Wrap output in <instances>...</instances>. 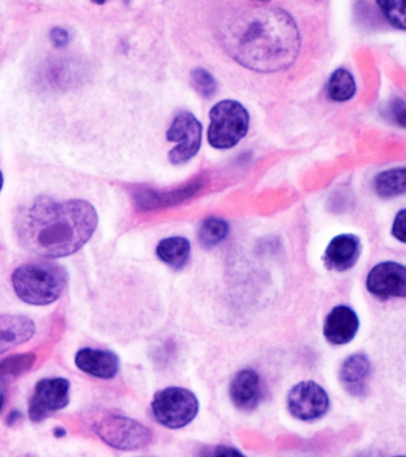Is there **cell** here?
Segmentation results:
<instances>
[{"label": "cell", "mask_w": 406, "mask_h": 457, "mask_svg": "<svg viewBox=\"0 0 406 457\" xmlns=\"http://www.w3.org/2000/svg\"><path fill=\"white\" fill-rule=\"evenodd\" d=\"M208 139L217 149H230L247 135L249 114L244 106L235 100H222L210 111Z\"/></svg>", "instance_id": "4"}, {"label": "cell", "mask_w": 406, "mask_h": 457, "mask_svg": "<svg viewBox=\"0 0 406 457\" xmlns=\"http://www.w3.org/2000/svg\"><path fill=\"white\" fill-rule=\"evenodd\" d=\"M21 418V413L19 411H12V413L9 414L8 417V424L12 425L15 424L17 420H19Z\"/></svg>", "instance_id": "27"}, {"label": "cell", "mask_w": 406, "mask_h": 457, "mask_svg": "<svg viewBox=\"0 0 406 457\" xmlns=\"http://www.w3.org/2000/svg\"><path fill=\"white\" fill-rule=\"evenodd\" d=\"M374 188L377 195L385 196V198L402 195L405 192L404 168L385 170L377 175L376 180H374Z\"/></svg>", "instance_id": "19"}, {"label": "cell", "mask_w": 406, "mask_h": 457, "mask_svg": "<svg viewBox=\"0 0 406 457\" xmlns=\"http://www.w3.org/2000/svg\"><path fill=\"white\" fill-rule=\"evenodd\" d=\"M288 411L302 421H312L326 416L330 407L326 389L315 381H302L291 389L287 396Z\"/></svg>", "instance_id": "7"}, {"label": "cell", "mask_w": 406, "mask_h": 457, "mask_svg": "<svg viewBox=\"0 0 406 457\" xmlns=\"http://www.w3.org/2000/svg\"><path fill=\"white\" fill-rule=\"evenodd\" d=\"M56 437H62V436L66 435V431H63L62 428H55L54 432Z\"/></svg>", "instance_id": "29"}, {"label": "cell", "mask_w": 406, "mask_h": 457, "mask_svg": "<svg viewBox=\"0 0 406 457\" xmlns=\"http://www.w3.org/2000/svg\"><path fill=\"white\" fill-rule=\"evenodd\" d=\"M37 331L30 318L0 314V355L33 338Z\"/></svg>", "instance_id": "15"}, {"label": "cell", "mask_w": 406, "mask_h": 457, "mask_svg": "<svg viewBox=\"0 0 406 457\" xmlns=\"http://www.w3.org/2000/svg\"><path fill=\"white\" fill-rule=\"evenodd\" d=\"M224 39L235 60L260 71L290 66L301 46L294 20L278 7L242 11L226 25Z\"/></svg>", "instance_id": "2"}, {"label": "cell", "mask_w": 406, "mask_h": 457, "mask_svg": "<svg viewBox=\"0 0 406 457\" xmlns=\"http://www.w3.org/2000/svg\"><path fill=\"white\" fill-rule=\"evenodd\" d=\"M361 242L355 235H338L331 239L324 253V263L331 270L345 271L358 262Z\"/></svg>", "instance_id": "13"}, {"label": "cell", "mask_w": 406, "mask_h": 457, "mask_svg": "<svg viewBox=\"0 0 406 457\" xmlns=\"http://www.w3.org/2000/svg\"><path fill=\"white\" fill-rule=\"evenodd\" d=\"M212 457H245L240 450L234 446L220 445L217 446Z\"/></svg>", "instance_id": "26"}, {"label": "cell", "mask_w": 406, "mask_h": 457, "mask_svg": "<svg viewBox=\"0 0 406 457\" xmlns=\"http://www.w3.org/2000/svg\"><path fill=\"white\" fill-rule=\"evenodd\" d=\"M37 356L34 353H23V355H13L0 362V377L3 375H19L29 370L34 366Z\"/></svg>", "instance_id": "21"}, {"label": "cell", "mask_w": 406, "mask_h": 457, "mask_svg": "<svg viewBox=\"0 0 406 457\" xmlns=\"http://www.w3.org/2000/svg\"><path fill=\"white\" fill-rule=\"evenodd\" d=\"M152 410L160 424L176 430L186 427L197 417L199 402L190 389L167 387L156 393Z\"/></svg>", "instance_id": "5"}, {"label": "cell", "mask_w": 406, "mask_h": 457, "mask_svg": "<svg viewBox=\"0 0 406 457\" xmlns=\"http://www.w3.org/2000/svg\"><path fill=\"white\" fill-rule=\"evenodd\" d=\"M367 289L377 299L404 298L406 295V270L401 263L381 262L369 271Z\"/></svg>", "instance_id": "10"}, {"label": "cell", "mask_w": 406, "mask_h": 457, "mask_svg": "<svg viewBox=\"0 0 406 457\" xmlns=\"http://www.w3.org/2000/svg\"><path fill=\"white\" fill-rule=\"evenodd\" d=\"M4 400H5L4 391H3L2 388H0V410H2L3 405H4Z\"/></svg>", "instance_id": "28"}, {"label": "cell", "mask_w": 406, "mask_h": 457, "mask_svg": "<svg viewBox=\"0 0 406 457\" xmlns=\"http://www.w3.org/2000/svg\"><path fill=\"white\" fill-rule=\"evenodd\" d=\"M192 84L195 88L205 98H211L215 95L217 85L212 75L204 70L192 71Z\"/></svg>", "instance_id": "23"}, {"label": "cell", "mask_w": 406, "mask_h": 457, "mask_svg": "<svg viewBox=\"0 0 406 457\" xmlns=\"http://www.w3.org/2000/svg\"><path fill=\"white\" fill-rule=\"evenodd\" d=\"M395 457H405V456H395Z\"/></svg>", "instance_id": "31"}, {"label": "cell", "mask_w": 406, "mask_h": 457, "mask_svg": "<svg viewBox=\"0 0 406 457\" xmlns=\"http://www.w3.org/2000/svg\"><path fill=\"white\" fill-rule=\"evenodd\" d=\"M191 243L180 236L162 239L156 246V255L169 266L183 268L190 259Z\"/></svg>", "instance_id": "17"}, {"label": "cell", "mask_w": 406, "mask_h": 457, "mask_svg": "<svg viewBox=\"0 0 406 457\" xmlns=\"http://www.w3.org/2000/svg\"><path fill=\"white\" fill-rule=\"evenodd\" d=\"M49 36H51V41L56 48H63V46L69 45L70 32L63 28H53Z\"/></svg>", "instance_id": "24"}, {"label": "cell", "mask_w": 406, "mask_h": 457, "mask_svg": "<svg viewBox=\"0 0 406 457\" xmlns=\"http://www.w3.org/2000/svg\"><path fill=\"white\" fill-rule=\"evenodd\" d=\"M360 320L355 311L349 306L334 307L324 321L323 334L334 345H348L358 334Z\"/></svg>", "instance_id": "11"}, {"label": "cell", "mask_w": 406, "mask_h": 457, "mask_svg": "<svg viewBox=\"0 0 406 457\" xmlns=\"http://www.w3.org/2000/svg\"><path fill=\"white\" fill-rule=\"evenodd\" d=\"M167 139L178 142L170 150L169 159L173 164H183L197 155L202 145V124L190 112H181L174 118L167 131Z\"/></svg>", "instance_id": "8"}, {"label": "cell", "mask_w": 406, "mask_h": 457, "mask_svg": "<svg viewBox=\"0 0 406 457\" xmlns=\"http://www.w3.org/2000/svg\"><path fill=\"white\" fill-rule=\"evenodd\" d=\"M70 381L65 378L38 381L29 403L30 420L42 421L51 414L65 409L70 403Z\"/></svg>", "instance_id": "9"}, {"label": "cell", "mask_w": 406, "mask_h": 457, "mask_svg": "<svg viewBox=\"0 0 406 457\" xmlns=\"http://www.w3.org/2000/svg\"><path fill=\"white\" fill-rule=\"evenodd\" d=\"M377 5L381 7V11L395 28L404 30L405 28V4L404 2H380Z\"/></svg>", "instance_id": "22"}, {"label": "cell", "mask_w": 406, "mask_h": 457, "mask_svg": "<svg viewBox=\"0 0 406 457\" xmlns=\"http://www.w3.org/2000/svg\"><path fill=\"white\" fill-rule=\"evenodd\" d=\"M3 186H4V177H3V173L0 171V192H2Z\"/></svg>", "instance_id": "30"}, {"label": "cell", "mask_w": 406, "mask_h": 457, "mask_svg": "<svg viewBox=\"0 0 406 457\" xmlns=\"http://www.w3.org/2000/svg\"><path fill=\"white\" fill-rule=\"evenodd\" d=\"M95 431L106 445L123 452L145 448L153 438L152 431L140 421L115 414L102 418Z\"/></svg>", "instance_id": "6"}, {"label": "cell", "mask_w": 406, "mask_h": 457, "mask_svg": "<svg viewBox=\"0 0 406 457\" xmlns=\"http://www.w3.org/2000/svg\"><path fill=\"white\" fill-rule=\"evenodd\" d=\"M98 227V213L83 199L58 202L40 196L15 218L21 245L34 255L59 259L83 248Z\"/></svg>", "instance_id": "1"}, {"label": "cell", "mask_w": 406, "mask_h": 457, "mask_svg": "<svg viewBox=\"0 0 406 457\" xmlns=\"http://www.w3.org/2000/svg\"><path fill=\"white\" fill-rule=\"evenodd\" d=\"M327 96L335 102H347L356 92L354 78L347 70L340 68L331 74L327 82Z\"/></svg>", "instance_id": "18"}, {"label": "cell", "mask_w": 406, "mask_h": 457, "mask_svg": "<svg viewBox=\"0 0 406 457\" xmlns=\"http://www.w3.org/2000/svg\"><path fill=\"white\" fill-rule=\"evenodd\" d=\"M392 234L399 241L405 242V211H399L397 216H395L394 228H392Z\"/></svg>", "instance_id": "25"}, {"label": "cell", "mask_w": 406, "mask_h": 457, "mask_svg": "<svg viewBox=\"0 0 406 457\" xmlns=\"http://www.w3.org/2000/svg\"><path fill=\"white\" fill-rule=\"evenodd\" d=\"M229 395L231 402L238 410L251 412L259 406L262 399L261 380L253 370L237 371L231 380Z\"/></svg>", "instance_id": "12"}, {"label": "cell", "mask_w": 406, "mask_h": 457, "mask_svg": "<svg viewBox=\"0 0 406 457\" xmlns=\"http://www.w3.org/2000/svg\"><path fill=\"white\" fill-rule=\"evenodd\" d=\"M370 370V361L365 353H352L344 360L340 368L342 385L352 395H365Z\"/></svg>", "instance_id": "16"}, {"label": "cell", "mask_w": 406, "mask_h": 457, "mask_svg": "<svg viewBox=\"0 0 406 457\" xmlns=\"http://www.w3.org/2000/svg\"><path fill=\"white\" fill-rule=\"evenodd\" d=\"M12 281L16 295L22 302L45 306L60 298L69 281V274L60 264L31 262L17 267Z\"/></svg>", "instance_id": "3"}, {"label": "cell", "mask_w": 406, "mask_h": 457, "mask_svg": "<svg viewBox=\"0 0 406 457\" xmlns=\"http://www.w3.org/2000/svg\"><path fill=\"white\" fill-rule=\"evenodd\" d=\"M76 364L81 371L98 378H115L120 370V359L108 350L84 348L76 355Z\"/></svg>", "instance_id": "14"}, {"label": "cell", "mask_w": 406, "mask_h": 457, "mask_svg": "<svg viewBox=\"0 0 406 457\" xmlns=\"http://www.w3.org/2000/svg\"><path fill=\"white\" fill-rule=\"evenodd\" d=\"M229 234V224L220 218H208L203 221L198 231V238L204 248L219 245Z\"/></svg>", "instance_id": "20"}]
</instances>
